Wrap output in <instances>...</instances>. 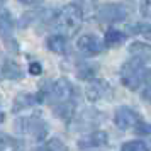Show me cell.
I'll list each match as a JSON object with an SVG mask.
<instances>
[{
	"label": "cell",
	"instance_id": "cell-9",
	"mask_svg": "<svg viewBox=\"0 0 151 151\" xmlns=\"http://www.w3.org/2000/svg\"><path fill=\"white\" fill-rule=\"evenodd\" d=\"M107 143H109V136L105 131H92V132H87L83 137L78 139V148L83 151L99 150V148H104Z\"/></svg>",
	"mask_w": 151,
	"mask_h": 151
},
{
	"label": "cell",
	"instance_id": "cell-29",
	"mask_svg": "<svg viewBox=\"0 0 151 151\" xmlns=\"http://www.w3.org/2000/svg\"><path fill=\"white\" fill-rule=\"evenodd\" d=\"M32 151H46L44 148H36V150H32Z\"/></svg>",
	"mask_w": 151,
	"mask_h": 151
},
{
	"label": "cell",
	"instance_id": "cell-7",
	"mask_svg": "<svg viewBox=\"0 0 151 151\" xmlns=\"http://www.w3.org/2000/svg\"><path fill=\"white\" fill-rule=\"evenodd\" d=\"M85 95L90 102H100V100H109L114 95V88L102 78H93L92 82L87 85Z\"/></svg>",
	"mask_w": 151,
	"mask_h": 151
},
{
	"label": "cell",
	"instance_id": "cell-15",
	"mask_svg": "<svg viewBox=\"0 0 151 151\" xmlns=\"http://www.w3.org/2000/svg\"><path fill=\"white\" fill-rule=\"evenodd\" d=\"M127 37L124 32L121 31H117V29H109L105 36H104V44H105V48H117V46H121L124 41H126Z\"/></svg>",
	"mask_w": 151,
	"mask_h": 151
},
{
	"label": "cell",
	"instance_id": "cell-20",
	"mask_svg": "<svg viewBox=\"0 0 151 151\" xmlns=\"http://www.w3.org/2000/svg\"><path fill=\"white\" fill-rule=\"evenodd\" d=\"M121 151H150V148H148V144L144 143V141H137V139H134V141H127V143H124L122 148H121Z\"/></svg>",
	"mask_w": 151,
	"mask_h": 151
},
{
	"label": "cell",
	"instance_id": "cell-24",
	"mask_svg": "<svg viewBox=\"0 0 151 151\" xmlns=\"http://www.w3.org/2000/svg\"><path fill=\"white\" fill-rule=\"evenodd\" d=\"M139 10H141L143 17L151 19V0H141L139 2Z\"/></svg>",
	"mask_w": 151,
	"mask_h": 151
},
{
	"label": "cell",
	"instance_id": "cell-17",
	"mask_svg": "<svg viewBox=\"0 0 151 151\" xmlns=\"http://www.w3.org/2000/svg\"><path fill=\"white\" fill-rule=\"evenodd\" d=\"M129 53H132L134 56H139V58H144V60H148L151 58V46L150 44H146V42H132L129 46Z\"/></svg>",
	"mask_w": 151,
	"mask_h": 151
},
{
	"label": "cell",
	"instance_id": "cell-4",
	"mask_svg": "<svg viewBox=\"0 0 151 151\" xmlns=\"http://www.w3.org/2000/svg\"><path fill=\"white\" fill-rule=\"evenodd\" d=\"M56 22H58V26H61V29L68 31V32H75L80 29L83 22V10L75 4H68L58 14Z\"/></svg>",
	"mask_w": 151,
	"mask_h": 151
},
{
	"label": "cell",
	"instance_id": "cell-28",
	"mask_svg": "<svg viewBox=\"0 0 151 151\" xmlns=\"http://www.w3.org/2000/svg\"><path fill=\"white\" fill-rule=\"evenodd\" d=\"M4 121H5V114H4V112H0V122H4Z\"/></svg>",
	"mask_w": 151,
	"mask_h": 151
},
{
	"label": "cell",
	"instance_id": "cell-6",
	"mask_svg": "<svg viewBox=\"0 0 151 151\" xmlns=\"http://www.w3.org/2000/svg\"><path fill=\"white\" fill-rule=\"evenodd\" d=\"M0 37H2L4 44L12 53L19 51V44L14 39V19H12L9 10H2L0 12Z\"/></svg>",
	"mask_w": 151,
	"mask_h": 151
},
{
	"label": "cell",
	"instance_id": "cell-13",
	"mask_svg": "<svg viewBox=\"0 0 151 151\" xmlns=\"http://www.w3.org/2000/svg\"><path fill=\"white\" fill-rule=\"evenodd\" d=\"M46 46L51 53H56V55H66V51H68V42L65 39V36L61 34L49 36L48 41H46Z\"/></svg>",
	"mask_w": 151,
	"mask_h": 151
},
{
	"label": "cell",
	"instance_id": "cell-12",
	"mask_svg": "<svg viewBox=\"0 0 151 151\" xmlns=\"http://www.w3.org/2000/svg\"><path fill=\"white\" fill-rule=\"evenodd\" d=\"M104 117V114H99L97 110H85V112H82L80 116L76 117L75 121V127L76 129H85V127H92V126H97L99 122H102L100 119Z\"/></svg>",
	"mask_w": 151,
	"mask_h": 151
},
{
	"label": "cell",
	"instance_id": "cell-11",
	"mask_svg": "<svg viewBox=\"0 0 151 151\" xmlns=\"http://www.w3.org/2000/svg\"><path fill=\"white\" fill-rule=\"evenodd\" d=\"M39 104V99L36 93H27V92H21L17 93L12 102V112H19V110H26V109H31L32 105Z\"/></svg>",
	"mask_w": 151,
	"mask_h": 151
},
{
	"label": "cell",
	"instance_id": "cell-16",
	"mask_svg": "<svg viewBox=\"0 0 151 151\" xmlns=\"http://www.w3.org/2000/svg\"><path fill=\"white\" fill-rule=\"evenodd\" d=\"M53 114L56 117H60L63 121H71L73 114H75V102H65L53 105Z\"/></svg>",
	"mask_w": 151,
	"mask_h": 151
},
{
	"label": "cell",
	"instance_id": "cell-10",
	"mask_svg": "<svg viewBox=\"0 0 151 151\" xmlns=\"http://www.w3.org/2000/svg\"><path fill=\"white\" fill-rule=\"evenodd\" d=\"M76 48H78V51H82L83 55L95 56V55H99V53H102L105 46H104L102 41H100L95 34H83V36L78 37Z\"/></svg>",
	"mask_w": 151,
	"mask_h": 151
},
{
	"label": "cell",
	"instance_id": "cell-18",
	"mask_svg": "<svg viewBox=\"0 0 151 151\" xmlns=\"http://www.w3.org/2000/svg\"><path fill=\"white\" fill-rule=\"evenodd\" d=\"M127 32L129 34H141L144 36L146 39H151V24H132L127 27Z\"/></svg>",
	"mask_w": 151,
	"mask_h": 151
},
{
	"label": "cell",
	"instance_id": "cell-23",
	"mask_svg": "<svg viewBox=\"0 0 151 151\" xmlns=\"http://www.w3.org/2000/svg\"><path fill=\"white\" fill-rule=\"evenodd\" d=\"M41 15V12H27V14H24L22 15V19H21V27H27L29 26V22H32V21H36L37 17Z\"/></svg>",
	"mask_w": 151,
	"mask_h": 151
},
{
	"label": "cell",
	"instance_id": "cell-1",
	"mask_svg": "<svg viewBox=\"0 0 151 151\" xmlns=\"http://www.w3.org/2000/svg\"><path fill=\"white\" fill-rule=\"evenodd\" d=\"M146 61L148 60L134 56L124 63L121 68V82L124 87H127L129 90H137L141 87V83H144L146 75H148Z\"/></svg>",
	"mask_w": 151,
	"mask_h": 151
},
{
	"label": "cell",
	"instance_id": "cell-8",
	"mask_svg": "<svg viewBox=\"0 0 151 151\" xmlns=\"http://www.w3.org/2000/svg\"><path fill=\"white\" fill-rule=\"evenodd\" d=\"M143 121V117L137 114L134 109H131L127 105H122L116 110V116H114V122L119 129L127 131V129H134L137 124Z\"/></svg>",
	"mask_w": 151,
	"mask_h": 151
},
{
	"label": "cell",
	"instance_id": "cell-3",
	"mask_svg": "<svg viewBox=\"0 0 151 151\" xmlns=\"http://www.w3.org/2000/svg\"><path fill=\"white\" fill-rule=\"evenodd\" d=\"M14 127L19 134L29 136L31 139H34V141H42V139H46V134H48V131H49V126L46 124V121H42L37 114H36V116L17 119V122H15Z\"/></svg>",
	"mask_w": 151,
	"mask_h": 151
},
{
	"label": "cell",
	"instance_id": "cell-21",
	"mask_svg": "<svg viewBox=\"0 0 151 151\" xmlns=\"http://www.w3.org/2000/svg\"><path fill=\"white\" fill-rule=\"evenodd\" d=\"M46 151H68V148H66V144L63 143L60 137H51L48 143H46V146H42Z\"/></svg>",
	"mask_w": 151,
	"mask_h": 151
},
{
	"label": "cell",
	"instance_id": "cell-2",
	"mask_svg": "<svg viewBox=\"0 0 151 151\" xmlns=\"http://www.w3.org/2000/svg\"><path fill=\"white\" fill-rule=\"evenodd\" d=\"M75 92L76 88L73 87V83L70 80L60 78L55 83H49L46 87V92H39L36 95L39 99V102L48 100V102H53V105H58V104H65V102H73Z\"/></svg>",
	"mask_w": 151,
	"mask_h": 151
},
{
	"label": "cell",
	"instance_id": "cell-22",
	"mask_svg": "<svg viewBox=\"0 0 151 151\" xmlns=\"http://www.w3.org/2000/svg\"><path fill=\"white\" fill-rule=\"evenodd\" d=\"M134 131H136V134H139V136H150L151 137V124L150 122L141 121V122L134 127Z\"/></svg>",
	"mask_w": 151,
	"mask_h": 151
},
{
	"label": "cell",
	"instance_id": "cell-26",
	"mask_svg": "<svg viewBox=\"0 0 151 151\" xmlns=\"http://www.w3.org/2000/svg\"><path fill=\"white\" fill-rule=\"evenodd\" d=\"M141 97H143L146 102H150V104H151V85H150V87H146V88L141 92Z\"/></svg>",
	"mask_w": 151,
	"mask_h": 151
},
{
	"label": "cell",
	"instance_id": "cell-27",
	"mask_svg": "<svg viewBox=\"0 0 151 151\" xmlns=\"http://www.w3.org/2000/svg\"><path fill=\"white\" fill-rule=\"evenodd\" d=\"M17 2H21L24 5H37V4H41L42 0H17Z\"/></svg>",
	"mask_w": 151,
	"mask_h": 151
},
{
	"label": "cell",
	"instance_id": "cell-14",
	"mask_svg": "<svg viewBox=\"0 0 151 151\" xmlns=\"http://www.w3.org/2000/svg\"><path fill=\"white\" fill-rule=\"evenodd\" d=\"M2 71H4V76L7 80H12V82H19L24 78V73H22L21 66L14 63L12 60H5L4 61V66H2Z\"/></svg>",
	"mask_w": 151,
	"mask_h": 151
},
{
	"label": "cell",
	"instance_id": "cell-5",
	"mask_svg": "<svg viewBox=\"0 0 151 151\" xmlns=\"http://www.w3.org/2000/svg\"><path fill=\"white\" fill-rule=\"evenodd\" d=\"M127 14L129 12L124 4H104L97 10V19L105 24H116L126 21Z\"/></svg>",
	"mask_w": 151,
	"mask_h": 151
},
{
	"label": "cell",
	"instance_id": "cell-19",
	"mask_svg": "<svg viewBox=\"0 0 151 151\" xmlns=\"http://www.w3.org/2000/svg\"><path fill=\"white\" fill-rule=\"evenodd\" d=\"M76 75H78V78H82V80H90L92 82L93 76H95V66L93 65H80Z\"/></svg>",
	"mask_w": 151,
	"mask_h": 151
},
{
	"label": "cell",
	"instance_id": "cell-25",
	"mask_svg": "<svg viewBox=\"0 0 151 151\" xmlns=\"http://www.w3.org/2000/svg\"><path fill=\"white\" fill-rule=\"evenodd\" d=\"M29 73H31V75H34V76L41 75V73H42V65L39 61H32L31 65H29Z\"/></svg>",
	"mask_w": 151,
	"mask_h": 151
}]
</instances>
